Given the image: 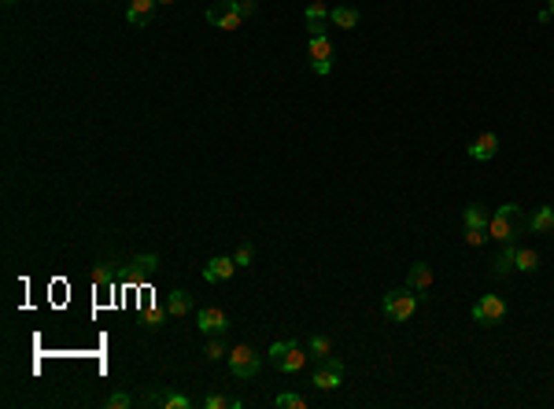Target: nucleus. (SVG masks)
I'll list each match as a JSON object with an SVG mask.
<instances>
[{
	"label": "nucleus",
	"mask_w": 554,
	"mask_h": 409,
	"mask_svg": "<svg viewBox=\"0 0 554 409\" xmlns=\"http://www.w3.org/2000/svg\"><path fill=\"white\" fill-rule=\"evenodd\" d=\"M517 214H521L517 203H506V207H499L492 218H488V236H495L499 243H514V236H521V229H517Z\"/></svg>",
	"instance_id": "obj_1"
},
{
	"label": "nucleus",
	"mask_w": 554,
	"mask_h": 409,
	"mask_svg": "<svg viewBox=\"0 0 554 409\" xmlns=\"http://www.w3.org/2000/svg\"><path fill=\"white\" fill-rule=\"evenodd\" d=\"M270 365H274V369H281V372H300L307 365V354L300 350V343H296V339L274 343V347H270Z\"/></svg>",
	"instance_id": "obj_2"
},
{
	"label": "nucleus",
	"mask_w": 554,
	"mask_h": 409,
	"mask_svg": "<svg viewBox=\"0 0 554 409\" xmlns=\"http://www.w3.org/2000/svg\"><path fill=\"white\" fill-rule=\"evenodd\" d=\"M421 299L410 292V288H392V292L385 295V314L392 321H410L414 317V310H418Z\"/></svg>",
	"instance_id": "obj_3"
},
{
	"label": "nucleus",
	"mask_w": 554,
	"mask_h": 409,
	"mask_svg": "<svg viewBox=\"0 0 554 409\" xmlns=\"http://www.w3.org/2000/svg\"><path fill=\"white\" fill-rule=\"evenodd\" d=\"M229 372L237 376V380H251V376H259V354H255L248 343L233 347L229 350Z\"/></svg>",
	"instance_id": "obj_4"
},
{
	"label": "nucleus",
	"mask_w": 554,
	"mask_h": 409,
	"mask_svg": "<svg viewBox=\"0 0 554 409\" xmlns=\"http://www.w3.org/2000/svg\"><path fill=\"white\" fill-rule=\"evenodd\" d=\"M207 23L218 30H240L244 15L237 12V0H218V4L207 8Z\"/></svg>",
	"instance_id": "obj_5"
},
{
	"label": "nucleus",
	"mask_w": 554,
	"mask_h": 409,
	"mask_svg": "<svg viewBox=\"0 0 554 409\" xmlns=\"http://www.w3.org/2000/svg\"><path fill=\"white\" fill-rule=\"evenodd\" d=\"M344 383V361L336 358V354H329V358L318 361L314 369V387H322V391H333V387Z\"/></svg>",
	"instance_id": "obj_6"
},
{
	"label": "nucleus",
	"mask_w": 554,
	"mask_h": 409,
	"mask_svg": "<svg viewBox=\"0 0 554 409\" xmlns=\"http://www.w3.org/2000/svg\"><path fill=\"white\" fill-rule=\"evenodd\" d=\"M506 317V303L499 295H484L473 303V321L477 325H495V321Z\"/></svg>",
	"instance_id": "obj_7"
},
{
	"label": "nucleus",
	"mask_w": 554,
	"mask_h": 409,
	"mask_svg": "<svg viewBox=\"0 0 554 409\" xmlns=\"http://www.w3.org/2000/svg\"><path fill=\"white\" fill-rule=\"evenodd\" d=\"M196 325H200V332H207V336H222V332L229 328V317L222 314L218 306H207V310H200Z\"/></svg>",
	"instance_id": "obj_8"
},
{
	"label": "nucleus",
	"mask_w": 554,
	"mask_h": 409,
	"mask_svg": "<svg viewBox=\"0 0 554 409\" xmlns=\"http://www.w3.org/2000/svg\"><path fill=\"white\" fill-rule=\"evenodd\" d=\"M495 152H499V137L495 133H481L470 148H466V155H470L473 163H488V159H495Z\"/></svg>",
	"instance_id": "obj_9"
},
{
	"label": "nucleus",
	"mask_w": 554,
	"mask_h": 409,
	"mask_svg": "<svg viewBox=\"0 0 554 409\" xmlns=\"http://www.w3.org/2000/svg\"><path fill=\"white\" fill-rule=\"evenodd\" d=\"M237 273V258H226V255H218V258H211V262L204 266V277L207 281H229V277Z\"/></svg>",
	"instance_id": "obj_10"
},
{
	"label": "nucleus",
	"mask_w": 554,
	"mask_h": 409,
	"mask_svg": "<svg viewBox=\"0 0 554 409\" xmlns=\"http://www.w3.org/2000/svg\"><path fill=\"white\" fill-rule=\"evenodd\" d=\"M407 288H410L418 299H425V292L432 288V269H429V262H418V266L410 269V273H407Z\"/></svg>",
	"instance_id": "obj_11"
},
{
	"label": "nucleus",
	"mask_w": 554,
	"mask_h": 409,
	"mask_svg": "<svg viewBox=\"0 0 554 409\" xmlns=\"http://www.w3.org/2000/svg\"><path fill=\"white\" fill-rule=\"evenodd\" d=\"M155 4H159V0H130V8H126V23H130V26H148V23H152Z\"/></svg>",
	"instance_id": "obj_12"
},
{
	"label": "nucleus",
	"mask_w": 554,
	"mask_h": 409,
	"mask_svg": "<svg viewBox=\"0 0 554 409\" xmlns=\"http://www.w3.org/2000/svg\"><path fill=\"white\" fill-rule=\"evenodd\" d=\"M329 12H333V8H325L322 0H314V4H307V30H311V37H322V34H325Z\"/></svg>",
	"instance_id": "obj_13"
},
{
	"label": "nucleus",
	"mask_w": 554,
	"mask_h": 409,
	"mask_svg": "<svg viewBox=\"0 0 554 409\" xmlns=\"http://www.w3.org/2000/svg\"><path fill=\"white\" fill-rule=\"evenodd\" d=\"M514 269H521V273H536L539 255L532 251V247H514Z\"/></svg>",
	"instance_id": "obj_14"
},
{
	"label": "nucleus",
	"mask_w": 554,
	"mask_h": 409,
	"mask_svg": "<svg viewBox=\"0 0 554 409\" xmlns=\"http://www.w3.org/2000/svg\"><path fill=\"white\" fill-rule=\"evenodd\" d=\"M166 310H170V317H185L189 310H193V295H189V292H170Z\"/></svg>",
	"instance_id": "obj_15"
},
{
	"label": "nucleus",
	"mask_w": 554,
	"mask_h": 409,
	"mask_svg": "<svg viewBox=\"0 0 554 409\" xmlns=\"http://www.w3.org/2000/svg\"><path fill=\"white\" fill-rule=\"evenodd\" d=\"M462 225L466 229H488V210L481 207V203H470L462 214Z\"/></svg>",
	"instance_id": "obj_16"
},
{
	"label": "nucleus",
	"mask_w": 554,
	"mask_h": 409,
	"mask_svg": "<svg viewBox=\"0 0 554 409\" xmlns=\"http://www.w3.org/2000/svg\"><path fill=\"white\" fill-rule=\"evenodd\" d=\"M532 232H551L554 229V207H539L536 214H532Z\"/></svg>",
	"instance_id": "obj_17"
},
{
	"label": "nucleus",
	"mask_w": 554,
	"mask_h": 409,
	"mask_svg": "<svg viewBox=\"0 0 554 409\" xmlns=\"http://www.w3.org/2000/svg\"><path fill=\"white\" fill-rule=\"evenodd\" d=\"M329 19H333V23H336L340 30L359 26V12H355V8H333V12H329Z\"/></svg>",
	"instance_id": "obj_18"
},
{
	"label": "nucleus",
	"mask_w": 554,
	"mask_h": 409,
	"mask_svg": "<svg viewBox=\"0 0 554 409\" xmlns=\"http://www.w3.org/2000/svg\"><path fill=\"white\" fill-rule=\"evenodd\" d=\"M510 269H514V243H506L503 255H499L495 262H492V273H495V277H506Z\"/></svg>",
	"instance_id": "obj_19"
},
{
	"label": "nucleus",
	"mask_w": 554,
	"mask_h": 409,
	"mask_svg": "<svg viewBox=\"0 0 554 409\" xmlns=\"http://www.w3.org/2000/svg\"><path fill=\"white\" fill-rule=\"evenodd\" d=\"M311 59H333V41H329L325 34L311 37Z\"/></svg>",
	"instance_id": "obj_20"
},
{
	"label": "nucleus",
	"mask_w": 554,
	"mask_h": 409,
	"mask_svg": "<svg viewBox=\"0 0 554 409\" xmlns=\"http://www.w3.org/2000/svg\"><path fill=\"white\" fill-rule=\"evenodd\" d=\"M166 317H170V310H166V306H152V310H144V317H141V321H144L148 328H159Z\"/></svg>",
	"instance_id": "obj_21"
},
{
	"label": "nucleus",
	"mask_w": 554,
	"mask_h": 409,
	"mask_svg": "<svg viewBox=\"0 0 554 409\" xmlns=\"http://www.w3.org/2000/svg\"><path fill=\"white\" fill-rule=\"evenodd\" d=\"M311 354H314L318 361L329 358V354H333V343H329V336H314V339H311Z\"/></svg>",
	"instance_id": "obj_22"
},
{
	"label": "nucleus",
	"mask_w": 554,
	"mask_h": 409,
	"mask_svg": "<svg viewBox=\"0 0 554 409\" xmlns=\"http://www.w3.org/2000/svg\"><path fill=\"white\" fill-rule=\"evenodd\" d=\"M159 402L166 409H193V398H185V395H159Z\"/></svg>",
	"instance_id": "obj_23"
},
{
	"label": "nucleus",
	"mask_w": 554,
	"mask_h": 409,
	"mask_svg": "<svg viewBox=\"0 0 554 409\" xmlns=\"http://www.w3.org/2000/svg\"><path fill=\"white\" fill-rule=\"evenodd\" d=\"M204 354H207L211 361H218V358H226L229 350H226V343H222V336H211V343H207V350H204Z\"/></svg>",
	"instance_id": "obj_24"
},
{
	"label": "nucleus",
	"mask_w": 554,
	"mask_h": 409,
	"mask_svg": "<svg viewBox=\"0 0 554 409\" xmlns=\"http://www.w3.org/2000/svg\"><path fill=\"white\" fill-rule=\"evenodd\" d=\"M277 406H281V409H303L307 398L303 395H277Z\"/></svg>",
	"instance_id": "obj_25"
},
{
	"label": "nucleus",
	"mask_w": 554,
	"mask_h": 409,
	"mask_svg": "<svg viewBox=\"0 0 554 409\" xmlns=\"http://www.w3.org/2000/svg\"><path fill=\"white\" fill-rule=\"evenodd\" d=\"M104 406H108V409H130V406H133V398L119 391V395H108V398H104Z\"/></svg>",
	"instance_id": "obj_26"
},
{
	"label": "nucleus",
	"mask_w": 554,
	"mask_h": 409,
	"mask_svg": "<svg viewBox=\"0 0 554 409\" xmlns=\"http://www.w3.org/2000/svg\"><path fill=\"white\" fill-rule=\"evenodd\" d=\"M204 406H207V409H226V406H233V402H229V398H226V395H218V391H211V395L204 398Z\"/></svg>",
	"instance_id": "obj_27"
},
{
	"label": "nucleus",
	"mask_w": 554,
	"mask_h": 409,
	"mask_svg": "<svg viewBox=\"0 0 554 409\" xmlns=\"http://www.w3.org/2000/svg\"><path fill=\"white\" fill-rule=\"evenodd\" d=\"M137 269H141V273H155V269H159V258H155V255H141V258H137Z\"/></svg>",
	"instance_id": "obj_28"
},
{
	"label": "nucleus",
	"mask_w": 554,
	"mask_h": 409,
	"mask_svg": "<svg viewBox=\"0 0 554 409\" xmlns=\"http://www.w3.org/2000/svg\"><path fill=\"white\" fill-rule=\"evenodd\" d=\"M488 240V229H466V243L470 247H481Z\"/></svg>",
	"instance_id": "obj_29"
},
{
	"label": "nucleus",
	"mask_w": 554,
	"mask_h": 409,
	"mask_svg": "<svg viewBox=\"0 0 554 409\" xmlns=\"http://www.w3.org/2000/svg\"><path fill=\"white\" fill-rule=\"evenodd\" d=\"M93 281H97V288H111L115 284V277L108 273V269H104V266H97V273H93Z\"/></svg>",
	"instance_id": "obj_30"
},
{
	"label": "nucleus",
	"mask_w": 554,
	"mask_h": 409,
	"mask_svg": "<svg viewBox=\"0 0 554 409\" xmlns=\"http://www.w3.org/2000/svg\"><path fill=\"white\" fill-rule=\"evenodd\" d=\"M251 258H255L251 243H240V247H237V266H251Z\"/></svg>",
	"instance_id": "obj_31"
},
{
	"label": "nucleus",
	"mask_w": 554,
	"mask_h": 409,
	"mask_svg": "<svg viewBox=\"0 0 554 409\" xmlns=\"http://www.w3.org/2000/svg\"><path fill=\"white\" fill-rule=\"evenodd\" d=\"M311 70L318 74V78H325V74L333 70V59H311Z\"/></svg>",
	"instance_id": "obj_32"
},
{
	"label": "nucleus",
	"mask_w": 554,
	"mask_h": 409,
	"mask_svg": "<svg viewBox=\"0 0 554 409\" xmlns=\"http://www.w3.org/2000/svg\"><path fill=\"white\" fill-rule=\"evenodd\" d=\"M255 8H259V0H237V12L248 19V15H255Z\"/></svg>",
	"instance_id": "obj_33"
},
{
	"label": "nucleus",
	"mask_w": 554,
	"mask_h": 409,
	"mask_svg": "<svg viewBox=\"0 0 554 409\" xmlns=\"http://www.w3.org/2000/svg\"><path fill=\"white\" fill-rule=\"evenodd\" d=\"M547 12H551V19H554V0H547Z\"/></svg>",
	"instance_id": "obj_34"
},
{
	"label": "nucleus",
	"mask_w": 554,
	"mask_h": 409,
	"mask_svg": "<svg viewBox=\"0 0 554 409\" xmlns=\"http://www.w3.org/2000/svg\"><path fill=\"white\" fill-rule=\"evenodd\" d=\"M159 4H174V0H159Z\"/></svg>",
	"instance_id": "obj_35"
},
{
	"label": "nucleus",
	"mask_w": 554,
	"mask_h": 409,
	"mask_svg": "<svg viewBox=\"0 0 554 409\" xmlns=\"http://www.w3.org/2000/svg\"><path fill=\"white\" fill-rule=\"evenodd\" d=\"M4 4H15V0H4Z\"/></svg>",
	"instance_id": "obj_36"
}]
</instances>
